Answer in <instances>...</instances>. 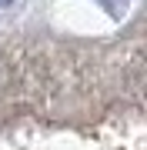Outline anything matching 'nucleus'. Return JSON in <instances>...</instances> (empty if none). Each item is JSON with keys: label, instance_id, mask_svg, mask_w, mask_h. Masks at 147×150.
Masks as SVG:
<instances>
[{"label": "nucleus", "instance_id": "1", "mask_svg": "<svg viewBox=\"0 0 147 150\" xmlns=\"http://www.w3.org/2000/svg\"><path fill=\"white\" fill-rule=\"evenodd\" d=\"M0 4H4V7H7V4H13V0H0Z\"/></svg>", "mask_w": 147, "mask_h": 150}]
</instances>
